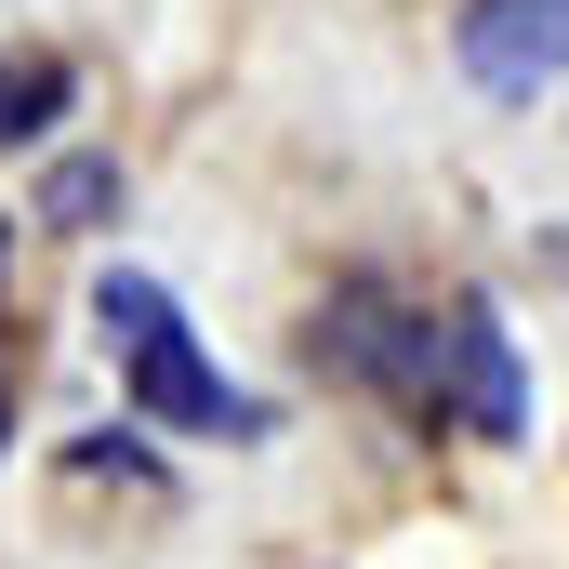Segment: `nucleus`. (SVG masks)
I'll return each instance as SVG.
<instances>
[{"label":"nucleus","instance_id":"nucleus-2","mask_svg":"<svg viewBox=\"0 0 569 569\" xmlns=\"http://www.w3.org/2000/svg\"><path fill=\"white\" fill-rule=\"evenodd\" d=\"M318 371H345L385 411L437 425V305H411V291H385V279H345L318 305Z\"/></svg>","mask_w":569,"mask_h":569},{"label":"nucleus","instance_id":"nucleus-8","mask_svg":"<svg viewBox=\"0 0 569 569\" xmlns=\"http://www.w3.org/2000/svg\"><path fill=\"white\" fill-rule=\"evenodd\" d=\"M0 252H13V226H0Z\"/></svg>","mask_w":569,"mask_h":569},{"label":"nucleus","instance_id":"nucleus-1","mask_svg":"<svg viewBox=\"0 0 569 569\" xmlns=\"http://www.w3.org/2000/svg\"><path fill=\"white\" fill-rule=\"evenodd\" d=\"M93 331H107V358H120V398H133L159 437H266V398L199 358L186 305L146 279V266H107V279H93Z\"/></svg>","mask_w":569,"mask_h":569},{"label":"nucleus","instance_id":"nucleus-4","mask_svg":"<svg viewBox=\"0 0 569 569\" xmlns=\"http://www.w3.org/2000/svg\"><path fill=\"white\" fill-rule=\"evenodd\" d=\"M463 80H490V93L569 80V0H463Z\"/></svg>","mask_w":569,"mask_h":569},{"label":"nucleus","instance_id":"nucleus-5","mask_svg":"<svg viewBox=\"0 0 569 569\" xmlns=\"http://www.w3.org/2000/svg\"><path fill=\"white\" fill-rule=\"evenodd\" d=\"M67 53H0V146H40L53 120H67Z\"/></svg>","mask_w":569,"mask_h":569},{"label":"nucleus","instance_id":"nucleus-6","mask_svg":"<svg viewBox=\"0 0 569 569\" xmlns=\"http://www.w3.org/2000/svg\"><path fill=\"white\" fill-rule=\"evenodd\" d=\"M107 212H120V159H53V172H40V226L93 239Z\"/></svg>","mask_w":569,"mask_h":569},{"label":"nucleus","instance_id":"nucleus-7","mask_svg":"<svg viewBox=\"0 0 569 569\" xmlns=\"http://www.w3.org/2000/svg\"><path fill=\"white\" fill-rule=\"evenodd\" d=\"M0 437H13V385H0Z\"/></svg>","mask_w":569,"mask_h":569},{"label":"nucleus","instance_id":"nucleus-3","mask_svg":"<svg viewBox=\"0 0 569 569\" xmlns=\"http://www.w3.org/2000/svg\"><path fill=\"white\" fill-rule=\"evenodd\" d=\"M437 425H463V437H530L517 331H503L490 291H450V305H437Z\"/></svg>","mask_w":569,"mask_h":569}]
</instances>
